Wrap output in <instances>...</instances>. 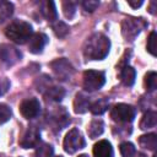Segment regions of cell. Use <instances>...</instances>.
<instances>
[{"mask_svg": "<svg viewBox=\"0 0 157 157\" xmlns=\"http://www.w3.org/2000/svg\"><path fill=\"white\" fill-rule=\"evenodd\" d=\"M45 96H47L48 98H50L52 101L59 102V101H61V99L64 98V96H65V91H64L61 87L52 86V87H48V88H47Z\"/></svg>", "mask_w": 157, "mask_h": 157, "instance_id": "obj_22", "label": "cell"}, {"mask_svg": "<svg viewBox=\"0 0 157 157\" xmlns=\"http://www.w3.org/2000/svg\"><path fill=\"white\" fill-rule=\"evenodd\" d=\"M128 4H129L131 7L137 9V7H140V6L144 4V1H142V0H139V1H132V0H129V1H128Z\"/></svg>", "mask_w": 157, "mask_h": 157, "instance_id": "obj_32", "label": "cell"}, {"mask_svg": "<svg viewBox=\"0 0 157 157\" xmlns=\"http://www.w3.org/2000/svg\"><path fill=\"white\" fill-rule=\"evenodd\" d=\"M63 11L65 17L72 18L76 13V4L74 1H64L63 2Z\"/></svg>", "mask_w": 157, "mask_h": 157, "instance_id": "obj_27", "label": "cell"}, {"mask_svg": "<svg viewBox=\"0 0 157 157\" xmlns=\"http://www.w3.org/2000/svg\"><path fill=\"white\" fill-rule=\"evenodd\" d=\"M146 26L147 23L142 18L128 17L121 23V33L126 40H134Z\"/></svg>", "mask_w": 157, "mask_h": 157, "instance_id": "obj_3", "label": "cell"}, {"mask_svg": "<svg viewBox=\"0 0 157 157\" xmlns=\"http://www.w3.org/2000/svg\"><path fill=\"white\" fill-rule=\"evenodd\" d=\"M39 139H40V132L39 129L34 125L29 126L27 129V131L25 132L23 137L20 141V145L23 148H29V147H36L39 144Z\"/></svg>", "mask_w": 157, "mask_h": 157, "instance_id": "obj_10", "label": "cell"}, {"mask_svg": "<svg viewBox=\"0 0 157 157\" xmlns=\"http://www.w3.org/2000/svg\"><path fill=\"white\" fill-rule=\"evenodd\" d=\"M54 75L58 77V80L65 81L67 78H70L74 74V67L71 66V64L66 60V59H56L50 64Z\"/></svg>", "mask_w": 157, "mask_h": 157, "instance_id": "obj_7", "label": "cell"}, {"mask_svg": "<svg viewBox=\"0 0 157 157\" xmlns=\"http://www.w3.org/2000/svg\"><path fill=\"white\" fill-rule=\"evenodd\" d=\"M135 114H136L135 108L132 105L125 104V103L115 104L110 112L112 119L117 123H130L134 120Z\"/></svg>", "mask_w": 157, "mask_h": 157, "instance_id": "obj_4", "label": "cell"}, {"mask_svg": "<svg viewBox=\"0 0 157 157\" xmlns=\"http://www.w3.org/2000/svg\"><path fill=\"white\" fill-rule=\"evenodd\" d=\"M105 82L104 72L97 70H87L83 74V88L88 92L99 90Z\"/></svg>", "mask_w": 157, "mask_h": 157, "instance_id": "obj_5", "label": "cell"}, {"mask_svg": "<svg viewBox=\"0 0 157 157\" xmlns=\"http://www.w3.org/2000/svg\"><path fill=\"white\" fill-rule=\"evenodd\" d=\"M156 40H157V34L156 32H151L150 36H148V39H147V52L152 55H156Z\"/></svg>", "mask_w": 157, "mask_h": 157, "instance_id": "obj_28", "label": "cell"}, {"mask_svg": "<svg viewBox=\"0 0 157 157\" xmlns=\"http://www.w3.org/2000/svg\"><path fill=\"white\" fill-rule=\"evenodd\" d=\"M78 157H88V156H87V155H80Z\"/></svg>", "mask_w": 157, "mask_h": 157, "instance_id": "obj_34", "label": "cell"}, {"mask_svg": "<svg viewBox=\"0 0 157 157\" xmlns=\"http://www.w3.org/2000/svg\"><path fill=\"white\" fill-rule=\"evenodd\" d=\"M88 108H90V102H88L87 97L83 96L82 93H77L76 97H75V101H74V110H75V113L82 114Z\"/></svg>", "mask_w": 157, "mask_h": 157, "instance_id": "obj_18", "label": "cell"}, {"mask_svg": "<svg viewBox=\"0 0 157 157\" xmlns=\"http://www.w3.org/2000/svg\"><path fill=\"white\" fill-rule=\"evenodd\" d=\"M11 118V109L6 104H0V124L6 123Z\"/></svg>", "mask_w": 157, "mask_h": 157, "instance_id": "obj_29", "label": "cell"}, {"mask_svg": "<svg viewBox=\"0 0 157 157\" xmlns=\"http://www.w3.org/2000/svg\"><path fill=\"white\" fill-rule=\"evenodd\" d=\"M98 5H99V1H97V0H85L82 2L83 9L88 12H93L98 7Z\"/></svg>", "mask_w": 157, "mask_h": 157, "instance_id": "obj_30", "label": "cell"}, {"mask_svg": "<svg viewBox=\"0 0 157 157\" xmlns=\"http://www.w3.org/2000/svg\"><path fill=\"white\" fill-rule=\"evenodd\" d=\"M135 77H136V72H135V70L131 66L125 65L121 69V71H120V78H121V82L125 86H132L134 82H135Z\"/></svg>", "mask_w": 157, "mask_h": 157, "instance_id": "obj_16", "label": "cell"}, {"mask_svg": "<svg viewBox=\"0 0 157 157\" xmlns=\"http://www.w3.org/2000/svg\"><path fill=\"white\" fill-rule=\"evenodd\" d=\"M145 85L148 91H153L157 87V75L155 71H150L145 76Z\"/></svg>", "mask_w": 157, "mask_h": 157, "instance_id": "obj_26", "label": "cell"}, {"mask_svg": "<svg viewBox=\"0 0 157 157\" xmlns=\"http://www.w3.org/2000/svg\"><path fill=\"white\" fill-rule=\"evenodd\" d=\"M47 42H48V37L44 33H36L28 40V50L33 54H39L42 53Z\"/></svg>", "mask_w": 157, "mask_h": 157, "instance_id": "obj_11", "label": "cell"}, {"mask_svg": "<svg viewBox=\"0 0 157 157\" xmlns=\"http://www.w3.org/2000/svg\"><path fill=\"white\" fill-rule=\"evenodd\" d=\"M13 12V5L10 1L0 0V23L6 21L9 17H11Z\"/></svg>", "mask_w": 157, "mask_h": 157, "instance_id": "obj_21", "label": "cell"}, {"mask_svg": "<svg viewBox=\"0 0 157 157\" xmlns=\"http://www.w3.org/2000/svg\"><path fill=\"white\" fill-rule=\"evenodd\" d=\"M20 112L26 119H33L40 112V103L36 98H27L21 103Z\"/></svg>", "mask_w": 157, "mask_h": 157, "instance_id": "obj_8", "label": "cell"}, {"mask_svg": "<svg viewBox=\"0 0 157 157\" xmlns=\"http://www.w3.org/2000/svg\"><path fill=\"white\" fill-rule=\"evenodd\" d=\"M83 146H85V139H83L82 134L78 131V129L74 128V129H71L65 135V139H64V150L67 153H75L76 151H78Z\"/></svg>", "mask_w": 157, "mask_h": 157, "instance_id": "obj_6", "label": "cell"}, {"mask_svg": "<svg viewBox=\"0 0 157 157\" xmlns=\"http://www.w3.org/2000/svg\"><path fill=\"white\" fill-rule=\"evenodd\" d=\"M36 157H52L53 156V147L49 144L42 142L36 146Z\"/></svg>", "mask_w": 157, "mask_h": 157, "instance_id": "obj_23", "label": "cell"}, {"mask_svg": "<svg viewBox=\"0 0 157 157\" xmlns=\"http://www.w3.org/2000/svg\"><path fill=\"white\" fill-rule=\"evenodd\" d=\"M108 105H109L108 99H105V98H101V99L93 102L92 104H90V110H91L93 114L99 115V114H103V113L108 109Z\"/></svg>", "mask_w": 157, "mask_h": 157, "instance_id": "obj_20", "label": "cell"}, {"mask_svg": "<svg viewBox=\"0 0 157 157\" xmlns=\"http://www.w3.org/2000/svg\"><path fill=\"white\" fill-rule=\"evenodd\" d=\"M110 49V40L102 33L92 34L85 43L83 54L90 60H102L104 59Z\"/></svg>", "mask_w": 157, "mask_h": 157, "instance_id": "obj_1", "label": "cell"}, {"mask_svg": "<svg viewBox=\"0 0 157 157\" xmlns=\"http://www.w3.org/2000/svg\"><path fill=\"white\" fill-rule=\"evenodd\" d=\"M103 130H104V124L101 119H93L87 128V132L91 139H96L99 135H102Z\"/></svg>", "mask_w": 157, "mask_h": 157, "instance_id": "obj_19", "label": "cell"}, {"mask_svg": "<svg viewBox=\"0 0 157 157\" xmlns=\"http://www.w3.org/2000/svg\"><path fill=\"white\" fill-rule=\"evenodd\" d=\"M94 157H113V147L107 140H101L93 146Z\"/></svg>", "mask_w": 157, "mask_h": 157, "instance_id": "obj_13", "label": "cell"}, {"mask_svg": "<svg viewBox=\"0 0 157 157\" xmlns=\"http://www.w3.org/2000/svg\"><path fill=\"white\" fill-rule=\"evenodd\" d=\"M156 5H157L156 1H152V2H151V5H150V12H151V13H156V9H155Z\"/></svg>", "mask_w": 157, "mask_h": 157, "instance_id": "obj_33", "label": "cell"}, {"mask_svg": "<svg viewBox=\"0 0 157 157\" xmlns=\"http://www.w3.org/2000/svg\"><path fill=\"white\" fill-rule=\"evenodd\" d=\"M6 37L17 44H23L32 37V26L25 21H13L5 29Z\"/></svg>", "mask_w": 157, "mask_h": 157, "instance_id": "obj_2", "label": "cell"}, {"mask_svg": "<svg viewBox=\"0 0 157 157\" xmlns=\"http://www.w3.org/2000/svg\"><path fill=\"white\" fill-rule=\"evenodd\" d=\"M58 157H61V156H58Z\"/></svg>", "mask_w": 157, "mask_h": 157, "instance_id": "obj_35", "label": "cell"}, {"mask_svg": "<svg viewBox=\"0 0 157 157\" xmlns=\"http://www.w3.org/2000/svg\"><path fill=\"white\" fill-rule=\"evenodd\" d=\"M21 59V53L12 45H0V61L5 65H13Z\"/></svg>", "mask_w": 157, "mask_h": 157, "instance_id": "obj_9", "label": "cell"}, {"mask_svg": "<svg viewBox=\"0 0 157 157\" xmlns=\"http://www.w3.org/2000/svg\"><path fill=\"white\" fill-rule=\"evenodd\" d=\"M9 88H10V81H9L6 77L1 78V80H0V96L5 94V93L9 91Z\"/></svg>", "mask_w": 157, "mask_h": 157, "instance_id": "obj_31", "label": "cell"}, {"mask_svg": "<svg viewBox=\"0 0 157 157\" xmlns=\"http://www.w3.org/2000/svg\"><path fill=\"white\" fill-rule=\"evenodd\" d=\"M40 12L42 15L50 22H53L54 20H56L58 17V12L55 9V4L53 1H44L40 4Z\"/></svg>", "mask_w": 157, "mask_h": 157, "instance_id": "obj_14", "label": "cell"}, {"mask_svg": "<svg viewBox=\"0 0 157 157\" xmlns=\"http://www.w3.org/2000/svg\"><path fill=\"white\" fill-rule=\"evenodd\" d=\"M50 121L56 129H63L69 123V114L64 108H58L50 114Z\"/></svg>", "mask_w": 157, "mask_h": 157, "instance_id": "obj_12", "label": "cell"}, {"mask_svg": "<svg viewBox=\"0 0 157 157\" xmlns=\"http://www.w3.org/2000/svg\"><path fill=\"white\" fill-rule=\"evenodd\" d=\"M119 150H120V153L123 157H132L135 155V146L128 141L121 142L119 146Z\"/></svg>", "mask_w": 157, "mask_h": 157, "instance_id": "obj_25", "label": "cell"}, {"mask_svg": "<svg viewBox=\"0 0 157 157\" xmlns=\"http://www.w3.org/2000/svg\"><path fill=\"white\" fill-rule=\"evenodd\" d=\"M157 124V114L153 110H148L147 113L144 114L141 121H140V129L147 130L151 128H155Z\"/></svg>", "mask_w": 157, "mask_h": 157, "instance_id": "obj_15", "label": "cell"}, {"mask_svg": "<svg viewBox=\"0 0 157 157\" xmlns=\"http://www.w3.org/2000/svg\"><path fill=\"white\" fill-rule=\"evenodd\" d=\"M53 31L59 38H64L69 33V26L61 21H58L53 25Z\"/></svg>", "mask_w": 157, "mask_h": 157, "instance_id": "obj_24", "label": "cell"}, {"mask_svg": "<svg viewBox=\"0 0 157 157\" xmlns=\"http://www.w3.org/2000/svg\"><path fill=\"white\" fill-rule=\"evenodd\" d=\"M139 144L141 147L150 150V151H155L156 146H157V135L156 134H146L140 136L139 139Z\"/></svg>", "mask_w": 157, "mask_h": 157, "instance_id": "obj_17", "label": "cell"}]
</instances>
